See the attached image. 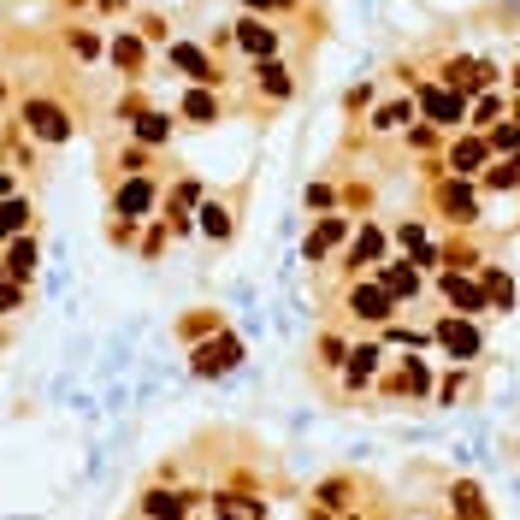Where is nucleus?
<instances>
[{"label": "nucleus", "instance_id": "1", "mask_svg": "<svg viewBox=\"0 0 520 520\" xmlns=\"http://www.w3.org/2000/svg\"><path fill=\"white\" fill-rule=\"evenodd\" d=\"M420 113L432 119V125H461V113H467V95H455V89H426L420 95Z\"/></svg>", "mask_w": 520, "mask_h": 520}, {"label": "nucleus", "instance_id": "2", "mask_svg": "<svg viewBox=\"0 0 520 520\" xmlns=\"http://www.w3.org/2000/svg\"><path fill=\"white\" fill-rule=\"evenodd\" d=\"M24 119H30V130H36L42 142H65V136H71V119H65L60 107H48V101H30Z\"/></svg>", "mask_w": 520, "mask_h": 520}, {"label": "nucleus", "instance_id": "3", "mask_svg": "<svg viewBox=\"0 0 520 520\" xmlns=\"http://www.w3.org/2000/svg\"><path fill=\"white\" fill-rule=\"evenodd\" d=\"M438 343H444V355H455V361H473L479 355V331L467 320H444L438 325Z\"/></svg>", "mask_w": 520, "mask_h": 520}, {"label": "nucleus", "instance_id": "4", "mask_svg": "<svg viewBox=\"0 0 520 520\" xmlns=\"http://www.w3.org/2000/svg\"><path fill=\"white\" fill-rule=\"evenodd\" d=\"M349 308H355L361 320H385V314H390V290H379V284H361V290L349 296Z\"/></svg>", "mask_w": 520, "mask_h": 520}, {"label": "nucleus", "instance_id": "5", "mask_svg": "<svg viewBox=\"0 0 520 520\" xmlns=\"http://www.w3.org/2000/svg\"><path fill=\"white\" fill-rule=\"evenodd\" d=\"M444 296H450L461 314H479V308H485V290H479V284H467V278H444Z\"/></svg>", "mask_w": 520, "mask_h": 520}, {"label": "nucleus", "instance_id": "6", "mask_svg": "<svg viewBox=\"0 0 520 520\" xmlns=\"http://www.w3.org/2000/svg\"><path fill=\"white\" fill-rule=\"evenodd\" d=\"M148 207H154V184H142V178H136V184H125V190H119V213L142 219Z\"/></svg>", "mask_w": 520, "mask_h": 520}, {"label": "nucleus", "instance_id": "7", "mask_svg": "<svg viewBox=\"0 0 520 520\" xmlns=\"http://www.w3.org/2000/svg\"><path fill=\"white\" fill-rule=\"evenodd\" d=\"M485 148H491V142H479V136H467V142H455L450 166H455V172H479V160H485Z\"/></svg>", "mask_w": 520, "mask_h": 520}, {"label": "nucleus", "instance_id": "8", "mask_svg": "<svg viewBox=\"0 0 520 520\" xmlns=\"http://www.w3.org/2000/svg\"><path fill=\"white\" fill-rule=\"evenodd\" d=\"M231 361H237V343H231V337H225V343H207V349H201V361H195V367H201V373H219V367H231Z\"/></svg>", "mask_w": 520, "mask_h": 520}, {"label": "nucleus", "instance_id": "9", "mask_svg": "<svg viewBox=\"0 0 520 520\" xmlns=\"http://www.w3.org/2000/svg\"><path fill=\"white\" fill-rule=\"evenodd\" d=\"M172 60L184 65V71H190V77H201V83H207V77H213V65H207V54H201V48H172Z\"/></svg>", "mask_w": 520, "mask_h": 520}, {"label": "nucleus", "instance_id": "10", "mask_svg": "<svg viewBox=\"0 0 520 520\" xmlns=\"http://www.w3.org/2000/svg\"><path fill=\"white\" fill-rule=\"evenodd\" d=\"M485 302H497V308H509V302H515V284H509L503 272H485Z\"/></svg>", "mask_w": 520, "mask_h": 520}, {"label": "nucleus", "instance_id": "11", "mask_svg": "<svg viewBox=\"0 0 520 520\" xmlns=\"http://www.w3.org/2000/svg\"><path fill=\"white\" fill-rule=\"evenodd\" d=\"M30 219V201H0V237H12Z\"/></svg>", "mask_w": 520, "mask_h": 520}, {"label": "nucleus", "instance_id": "12", "mask_svg": "<svg viewBox=\"0 0 520 520\" xmlns=\"http://www.w3.org/2000/svg\"><path fill=\"white\" fill-rule=\"evenodd\" d=\"M414 284H420V278H414V266H390V272H385L390 296H414Z\"/></svg>", "mask_w": 520, "mask_h": 520}, {"label": "nucleus", "instance_id": "13", "mask_svg": "<svg viewBox=\"0 0 520 520\" xmlns=\"http://www.w3.org/2000/svg\"><path fill=\"white\" fill-rule=\"evenodd\" d=\"M184 113H190L195 125H213V119H219V107H213V95H201V89H195L190 101H184Z\"/></svg>", "mask_w": 520, "mask_h": 520}, {"label": "nucleus", "instance_id": "14", "mask_svg": "<svg viewBox=\"0 0 520 520\" xmlns=\"http://www.w3.org/2000/svg\"><path fill=\"white\" fill-rule=\"evenodd\" d=\"M237 36H243L249 54H272V30H260V24H237Z\"/></svg>", "mask_w": 520, "mask_h": 520}, {"label": "nucleus", "instance_id": "15", "mask_svg": "<svg viewBox=\"0 0 520 520\" xmlns=\"http://www.w3.org/2000/svg\"><path fill=\"white\" fill-rule=\"evenodd\" d=\"M30 266H36V243H12V255H6V272H12V278H24Z\"/></svg>", "mask_w": 520, "mask_h": 520}, {"label": "nucleus", "instance_id": "16", "mask_svg": "<svg viewBox=\"0 0 520 520\" xmlns=\"http://www.w3.org/2000/svg\"><path fill=\"white\" fill-rule=\"evenodd\" d=\"M408 119H414V107H408V101H390V107H379V119H373V125L396 130V125H408Z\"/></svg>", "mask_w": 520, "mask_h": 520}, {"label": "nucleus", "instance_id": "17", "mask_svg": "<svg viewBox=\"0 0 520 520\" xmlns=\"http://www.w3.org/2000/svg\"><path fill=\"white\" fill-rule=\"evenodd\" d=\"M201 231H207V237H231V219H225V207H201Z\"/></svg>", "mask_w": 520, "mask_h": 520}, {"label": "nucleus", "instance_id": "18", "mask_svg": "<svg viewBox=\"0 0 520 520\" xmlns=\"http://www.w3.org/2000/svg\"><path fill=\"white\" fill-rule=\"evenodd\" d=\"M444 213H450V219H473V195H467V190H444Z\"/></svg>", "mask_w": 520, "mask_h": 520}, {"label": "nucleus", "instance_id": "19", "mask_svg": "<svg viewBox=\"0 0 520 520\" xmlns=\"http://www.w3.org/2000/svg\"><path fill=\"white\" fill-rule=\"evenodd\" d=\"M373 361H379V349H355V361H349V385H361V379L373 373Z\"/></svg>", "mask_w": 520, "mask_h": 520}, {"label": "nucleus", "instance_id": "20", "mask_svg": "<svg viewBox=\"0 0 520 520\" xmlns=\"http://www.w3.org/2000/svg\"><path fill=\"white\" fill-rule=\"evenodd\" d=\"M491 148H503V154H520V125H497V130H491Z\"/></svg>", "mask_w": 520, "mask_h": 520}, {"label": "nucleus", "instance_id": "21", "mask_svg": "<svg viewBox=\"0 0 520 520\" xmlns=\"http://www.w3.org/2000/svg\"><path fill=\"white\" fill-rule=\"evenodd\" d=\"M260 77H266V89H272V95H284V89H290V77H284V65H260Z\"/></svg>", "mask_w": 520, "mask_h": 520}, {"label": "nucleus", "instance_id": "22", "mask_svg": "<svg viewBox=\"0 0 520 520\" xmlns=\"http://www.w3.org/2000/svg\"><path fill=\"white\" fill-rule=\"evenodd\" d=\"M136 130H142V142H160V136H166V130H172V125H166L160 113H148V119H142V125H136Z\"/></svg>", "mask_w": 520, "mask_h": 520}, {"label": "nucleus", "instance_id": "23", "mask_svg": "<svg viewBox=\"0 0 520 520\" xmlns=\"http://www.w3.org/2000/svg\"><path fill=\"white\" fill-rule=\"evenodd\" d=\"M497 119H503V101H497V95H491V101H479V125H497Z\"/></svg>", "mask_w": 520, "mask_h": 520}, {"label": "nucleus", "instance_id": "24", "mask_svg": "<svg viewBox=\"0 0 520 520\" xmlns=\"http://www.w3.org/2000/svg\"><path fill=\"white\" fill-rule=\"evenodd\" d=\"M0 308H18V284H0Z\"/></svg>", "mask_w": 520, "mask_h": 520}, {"label": "nucleus", "instance_id": "25", "mask_svg": "<svg viewBox=\"0 0 520 520\" xmlns=\"http://www.w3.org/2000/svg\"><path fill=\"white\" fill-rule=\"evenodd\" d=\"M6 190H12V178H6V172H0V195H6Z\"/></svg>", "mask_w": 520, "mask_h": 520}, {"label": "nucleus", "instance_id": "26", "mask_svg": "<svg viewBox=\"0 0 520 520\" xmlns=\"http://www.w3.org/2000/svg\"><path fill=\"white\" fill-rule=\"evenodd\" d=\"M249 6H272V0H249Z\"/></svg>", "mask_w": 520, "mask_h": 520}, {"label": "nucleus", "instance_id": "27", "mask_svg": "<svg viewBox=\"0 0 520 520\" xmlns=\"http://www.w3.org/2000/svg\"><path fill=\"white\" fill-rule=\"evenodd\" d=\"M515 113H520V107H515Z\"/></svg>", "mask_w": 520, "mask_h": 520}]
</instances>
